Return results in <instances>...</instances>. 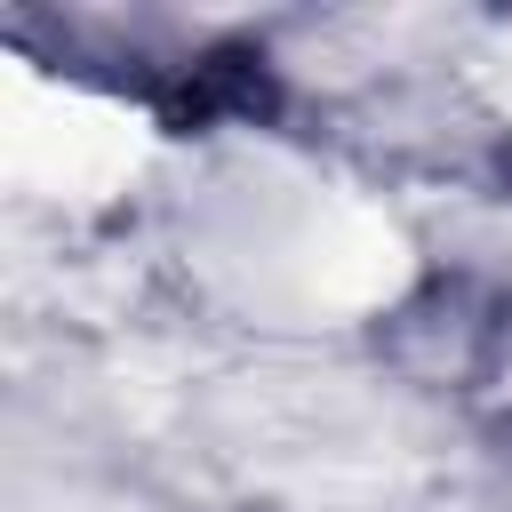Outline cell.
<instances>
[]
</instances>
